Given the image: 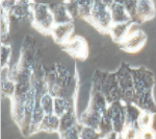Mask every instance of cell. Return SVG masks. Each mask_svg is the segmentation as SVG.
<instances>
[{
	"label": "cell",
	"instance_id": "cell-33",
	"mask_svg": "<svg viewBox=\"0 0 156 139\" xmlns=\"http://www.w3.org/2000/svg\"><path fill=\"white\" fill-rule=\"evenodd\" d=\"M65 6H66L68 12L70 13V15L72 16V18H75V17H79V16H78V4H77V1H68V2H65Z\"/></svg>",
	"mask_w": 156,
	"mask_h": 139
},
{
	"label": "cell",
	"instance_id": "cell-7",
	"mask_svg": "<svg viewBox=\"0 0 156 139\" xmlns=\"http://www.w3.org/2000/svg\"><path fill=\"white\" fill-rule=\"evenodd\" d=\"M125 108L126 105L121 100L112 103L109 105L107 109V113L109 114L112 120L114 130L115 133L121 134L126 127V118H125Z\"/></svg>",
	"mask_w": 156,
	"mask_h": 139
},
{
	"label": "cell",
	"instance_id": "cell-5",
	"mask_svg": "<svg viewBox=\"0 0 156 139\" xmlns=\"http://www.w3.org/2000/svg\"><path fill=\"white\" fill-rule=\"evenodd\" d=\"M34 9V24L39 30L43 32H51L53 29L55 22L53 15L49 9V4L32 2Z\"/></svg>",
	"mask_w": 156,
	"mask_h": 139
},
{
	"label": "cell",
	"instance_id": "cell-24",
	"mask_svg": "<svg viewBox=\"0 0 156 139\" xmlns=\"http://www.w3.org/2000/svg\"><path fill=\"white\" fill-rule=\"evenodd\" d=\"M99 132L102 134L103 137H106L107 135L115 132L112 120V118H110L109 114L107 113V111L102 115V119L99 126Z\"/></svg>",
	"mask_w": 156,
	"mask_h": 139
},
{
	"label": "cell",
	"instance_id": "cell-18",
	"mask_svg": "<svg viewBox=\"0 0 156 139\" xmlns=\"http://www.w3.org/2000/svg\"><path fill=\"white\" fill-rule=\"evenodd\" d=\"M133 24H134L133 22L112 24V26L109 29V34L112 35V38L114 39V41L120 44L128 36V34L130 32V29L132 28Z\"/></svg>",
	"mask_w": 156,
	"mask_h": 139
},
{
	"label": "cell",
	"instance_id": "cell-8",
	"mask_svg": "<svg viewBox=\"0 0 156 139\" xmlns=\"http://www.w3.org/2000/svg\"><path fill=\"white\" fill-rule=\"evenodd\" d=\"M147 41V36L143 30H135V32L128 34V36L120 43V47L125 51L136 52L144 47Z\"/></svg>",
	"mask_w": 156,
	"mask_h": 139
},
{
	"label": "cell",
	"instance_id": "cell-26",
	"mask_svg": "<svg viewBox=\"0 0 156 139\" xmlns=\"http://www.w3.org/2000/svg\"><path fill=\"white\" fill-rule=\"evenodd\" d=\"M41 106L44 110L45 114H52L54 113V97L50 93H46L40 100Z\"/></svg>",
	"mask_w": 156,
	"mask_h": 139
},
{
	"label": "cell",
	"instance_id": "cell-10",
	"mask_svg": "<svg viewBox=\"0 0 156 139\" xmlns=\"http://www.w3.org/2000/svg\"><path fill=\"white\" fill-rule=\"evenodd\" d=\"M156 15V9L153 1L140 0L136 3V23L140 24L153 19Z\"/></svg>",
	"mask_w": 156,
	"mask_h": 139
},
{
	"label": "cell",
	"instance_id": "cell-15",
	"mask_svg": "<svg viewBox=\"0 0 156 139\" xmlns=\"http://www.w3.org/2000/svg\"><path fill=\"white\" fill-rule=\"evenodd\" d=\"M101 119H102V114L90 109V108H87L81 113L79 119H78V122L82 126H85V127H90L99 131V126L100 122H101Z\"/></svg>",
	"mask_w": 156,
	"mask_h": 139
},
{
	"label": "cell",
	"instance_id": "cell-31",
	"mask_svg": "<svg viewBox=\"0 0 156 139\" xmlns=\"http://www.w3.org/2000/svg\"><path fill=\"white\" fill-rule=\"evenodd\" d=\"M60 139H79V123L76 127L59 133Z\"/></svg>",
	"mask_w": 156,
	"mask_h": 139
},
{
	"label": "cell",
	"instance_id": "cell-11",
	"mask_svg": "<svg viewBox=\"0 0 156 139\" xmlns=\"http://www.w3.org/2000/svg\"><path fill=\"white\" fill-rule=\"evenodd\" d=\"M74 32V23H64L54 25L53 29L51 30V34L55 42L64 45L72 39V35Z\"/></svg>",
	"mask_w": 156,
	"mask_h": 139
},
{
	"label": "cell",
	"instance_id": "cell-12",
	"mask_svg": "<svg viewBox=\"0 0 156 139\" xmlns=\"http://www.w3.org/2000/svg\"><path fill=\"white\" fill-rule=\"evenodd\" d=\"M108 107H109V103H108L104 95H103L100 91L92 88L89 106H87V108H90V109L96 111V112L103 115L107 111Z\"/></svg>",
	"mask_w": 156,
	"mask_h": 139
},
{
	"label": "cell",
	"instance_id": "cell-28",
	"mask_svg": "<svg viewBox=\"0 0 156 139\" xmlns=\"http://www.w3.org/2000/svg\"><path fill=\"white\" fill-rule=\"evenodd\" d=\"M123 6H125V9L128 13L129 17L131 18V21L133 23H136V3L137 1L133 0H127V1H122Z\"/></svg>",
	"mask_w": 156,
	"mask_h": 139
},
{
	"label": "cell",
	"instance_id": "cell-32",
	"mask_svg": "<svg viewBox=\"0 0 156 139\" xmlns=\"http://www.w3.org/2000/svg\"><path fill=\"white\" fill-rule=\"evenodd\" d=\"M140 139H156V132L152 127L143 129L140 133Z\"/></svg>",
	"mask_w": 156,
	"mask_h": 139
},
{
	"label": "cell",
	"instance_id": "cell-22",
	"mask_svg": "<svg viewBox=\"0 0 156 139\" xmlns=\"http://www.w3.org/2000/svg\"><path fill=\"white\" fill-rule=\"evenodd\" d=\"M74 108V102L69 98L65 97H54V113L58 117H62L65 113Z\"/></svg>",
	"mask_w": 156,
	"mask_h": 139
},
{
	"label": "cell",
	"instance_id": "cell-1",
	"mask_svg": "<svg viewBox=\"0 0 156 139\" xmlns=\"http://www.w3.org/2000/svg\"><path fill=\"white\" fill-rule=\"evenodd\" d=\"M132 77L134 85L133 103L142 111L156 114V103L153 96L155 84L153 72L146 67H132Z\"/></svg>",
	"mask_w": 156,
	"mask_h": 139
},
{
	"label": "cell",
	"instance_id": "cell-34",
	"mask_svg": "<svg viewBox=\"0 0 156 139\" xmlns=\"http://www.w3.org/2000/svg\"><path fill=\"white\" fill-rule=\"evenodd\" d=\"M17 1H2L1 2V11L4 12V13H9L12 11V9L15 6V4H16Z\"/></svg>",
	"mask_w": 156,
	"mask_h": 139
},
{
	"label": "cell",
	"instance_id": "cell-29",
	"mask_svg": "<svg viewBox=\"0 0 156 139\" xmlns=\"http://www.w3.org/2000/svg\"><path fill=\"white\" fill-rule=\"evenodd\" d=\"M11 46L6 44H1V69L9 66V60H11Z\"/></svg>",
	"mask_w": 156,
	"mask_h": 139
},
{
	"label": "cell",
	"instance_id": "cell-21",
	"mask_svg": "<svg viewBox=\"0 0 156 139\" xmlns=\"http://www.w3.org/2000/svg\"><path fill=\"white\" fill-rule=\"evenodd\" d=\"M60 118V127H59V133L65 132V131L69 130V129H72L74 127H76L78 125V119L76 117V112H75V109L69 110L67 113H65L64 115Z\"/></svg>",
	"mask_w": 156,
	"mask_h": 139
},
{
	"label": "cell",
	"instance_id": "cell-36",
	"mask_svg": "<svg viewBox=\"0 0 156 139\" xmlns=\"http://www.w3.org/2000/svg\"><path fill=\"white\" fill-rule=\"evenodd\" d=\"M118 139H124V138H123V136L121 134H118Z\"/></svg>",
	"mask_w": 156,
	"mask_h": 139
},
{
	"label": "cell",
	"instance_id": "cell-25",
	"mask_svg": "<svg viewBox=\"0 0 156 139\" xmlns=\"http://www.w3.org/2000/svg\"><path fill=\"white\" fill-rule=\"evenodd\" d=\"M103 135L98 130L85 127L79 123V139H103Z\"/></svg>",
	"mask_w": 156,
	"mask_h": 139
},
{
	"label": "cell",
	"instance_id": "cell-23",
	"mask_svg": "<svg viewBox=\"0 0 156 139\" xmlns=\"http://www.w3.org/2000/svg\"><path fill=\"white\" fill-rule=\"evenodd\" d=\"M78 4V16L80 18L90 21L92 17L93 6H94V1H77Z\"/></svg>",
	"mask_w": 156,
	"mask_h": 139
},
{
	"label": "cell",
	"instance_id": "cell-6",
	"mask_svg": "<svg viewBox=\"0 0 156 139\" xmlns=\"http://www.w3.org/2000/svg\"><path fill=\"white\" fill-rule=\"evenodd\" d=\"M7 18L9 22H20L27 20L34 23V9L32 2L28 1H17L12 11L7 13Z\"/></svg>",
	"mask_w": 156,
	"mask_h": 139
},
{
	"label": "cell",
	"instance_id": "cell-19",
	"mask_svg": "<svg viewBox=\"0 0 156 139\" xmlns=\"http://www.w3.org/2000/svg\"><path fill=\"white\" fill-rule=\"evenodd\" d=\"M143 111L134 105L133 103H127L126 108H125V118H126V127H134L140 129L138 127V119L142 114Z\"/></svg>",
	"mask_w": 156,
	"mask_h": 139
},
{
	"label": "cell",
	"instance_id": "cell-2",
	"mask_svg": "<svg viewBox=\"0 0 156 139\" xmlns=\"http://www.w3.org/2000/svg\"><path fill=\"white\" fill-rule=\"evenodd\" d=\"M93 89H96L102 93L108 103L121 100L119 84H118L115 72L100 71L97 70L93 77Z\"/></svg>",
	"mask_w": 156,
	"mask_h": 139
},
{
	"label": "cell",
	"instance_id": "cell-17",
	"mask_svg": "<svg viewBox=\"0 0 156 139\" xmlns=\"http://www.w3.org/2000/svg\"><path fill=\"white\" fill-rule=\"evenodd\" d=\"M1 91L2 94L11 98L16 92V83L12 80L9 74V66L1 69Z\"/></svg>",
	"mask_w": 156,
	"mask_h": 139
},
{
	"label": "cell",
	"instance_id": "cell-14",
	"mask_svg": "<svg viewBox=\"0 0 156 139\" xmlns=\"http://www.w3.org/2000/svg\"><path fill=\"white\" fill-rule=\"evenodd\" d=\"M49 9L53 15L55 25L56 24H64V23H70L73 22V18L68 12L65 2L60 3H51L49 4Z\"/></svg>",
	"mask_w": 156,
	"mask_h": 139
},
{
	"label": "cell",
	"instance_id": "cell-35",
	"mask_svg": "<svg viewBox=\"0 0 156 139\" xmlns=\"http://www.w3.org/2000/svg\"><path fill=\"white\" fill-rule=\"evenodd\" d=\"M103 139H118V133L112 132V134H109V135H107L106 137H104Z\"/></svg>",
	"mask_w": 156,
	"mask_h": 139
},
{
	"label": "cell",
	"instance_id": "cell-13",
	"mask_svg": "<svg viewBox=\"0 0 156 139\" xmlns=\"http://www.w3.org/2000/svg\"><path fill=\"white\" fill-rule=\"evenodd\" d=\"M109 9L112 18V24L132 22L122 1H109Z\"/></svg>",
	"mask_w": 156,
	"mask_h": 139
},
{
	"label": "cell",
	"instance_id": "cell-30",
	"mask_svg": "<svg viewBox=\"0 0 156 139\" xmlns=\"http://www.w3.org/2000/svg\"><path fill=\"white\" fill-rule=\"evenodd\" d=\"M140 130L134 127H125L121 135L124 139H140Z\"/></svg>",
	"mask_w": 156,
	"mask_h": 139
},
{
	"label": "cell",
	"instance_id": "cell-27",
	"mask_svg": "<svg viewBox=\"0 0 156 139\" xmlns=\"http://www.w3.org/2000/svg\"><path fill=\"white\" fill-rule=\"evenodd\" d=\"M153 116H154L153 113L147 112V111H143L142 114L140 116V119H138V127H140V130L152 127Z\"/></svg>",
	"mask_w": 156,
	"mask_h": 139
},
{
	"label": "cell",
	"instance_id": "cell-20",
	"mask_svg": "<svg viewBox=\"0 0 156 139\" xmlns=\"http://www.w3.org/2000/svg\"><path fill=\"white\" fill-rule=\"evenodd\" d=\"M60 127V118L55 113L52 114H46L43 119L40 130L46 133H52V132H59Z\"/></svg>",
	"mask_w": 156,
	"mask_h": 139
},
{
	"label": "cell",
	"instance_id": "cell-3",
	"mask_svg": "<svg viewBox=\"0 0 156 139\" xmlns=\"http://www.w3.org/2000/svg\"><path fill=\"white\" fill-rule=\"evenodd\" d=\"M118 84H119L121 102L125 105L133 103L134 97V85L132 77V67L127 63H122L115 71Z\"/></svg>",
	"mask_w": 156,
	"mask_h": 139
},
{
	"label": "cell",
	"instance_id": "cell-4",
	"mask_svg": "<svg viewBox=\"0 0 156 139\" xmlns=\"http://www.w3.org/2000/svg\"><path fill=\"white\" fill-rule=\"evenodd\" d=\"M90 22L102 32H109L110 27L112 26L109 1H94V6H93L92 17H90Z\"/></svg>",
	"mask_w": 156,
	"mask_h": 139
},
{
	"label": "cell",
	"instance_id": "cell-9",
	"mask_svg": "<svg viewBox=\"0 0 156 139\" xmlns=\"http://www.w3.org/2000/svg\"><path fill=\"white\" fill-rule=\"evenodd\" d=\"M62 48L70 54L78 59H84L87 58V52H89V47L87 43L82 37L76 36L73 37L69 42L62 45Z\"/></svg>",
	"mask_w": 156,
	"mask_h": 139
},
{
	"label": "cell",
	"instance_id": "cell-16",
	"mask_svg": "<svg viewBox=\"0 0 156 139\" xmlns=\"http://www.w3.org/2000/svg\"><path fill=\"white\" fill-rule=\"evenodd\" d=\"M25 105L26 98L20 96L12 97V115L16 123L20 128L22 127L25 117Z\"/></svg>",
	"mask_w": 156,
	"mask_h": 139
}]
</instances>
